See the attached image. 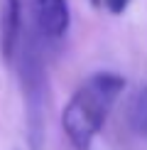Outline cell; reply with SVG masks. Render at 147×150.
<instances>
[{
	"label": "cell",
	"instance_id": "3957f363",
	"mask_svg": "<svg viewBox=\"0 0 147 150\" xmlns=\"http://www.w3.org/2000/svg\"><path fill=\"white\" fill-rule=\"evenodd\" d=\"M32 5V22L34 32L42 42H59L64 40L71 25L69 0H29Z\"/></svg>",
	"mask_w": 147,
	"mask_h": 150
},
{
	"label": "cell",
	"instance_id": "8992f818",
	"mask_svg": "<svg viewBox=\"0 0 147 150\" xmlns=\"http://www.w3.org/2000/svg\"><path fill=\"white\" fill-rule=\"evenodd\" d=\"M96 10H103V12H110V15H123L130 5V0H88Z\"/></svg>",
	"mask_w": 147,
	"mask_h": 150
},
{
	"label": "cell",
	"instance_id": "7a4b0ae2",
	"mask_svg": "<svg viewBox=\"0 0 147 150\" xmlns=\"http://www.w3.org/2000/svg\"><path fill=\"white\" fill-rule=\"evenodd\" d=\"M15 67L20 76L24 121H27L29 150H42L44 143V108H47V67L42 57V40L34 30H22L20 47L15 54Z\"/></svg>",
	"mask_w": 147,
	"mask_h": 150
},
{
	"label": "cell",
	"instance_id": "277c9868",
	"mask_svg": "<svg viewBox=\"0 0 147 150\" xmlns=\"http://www.w3.org/2000/svg\"><path fill=\"white\" fill-rule=\"evenodd\" d=\"M22 30V0H0V54L5 64H15Z\"/></svg>",
	"mask_w": 147,
	"mask_h": 150
},
{
	"label": "cell",
	"instance_id": "6da1fadb",
	"mask_svg": "<svg viewBox=\"0 0 147 150\" xmlns=\"http://www.w3.org/2000/svg\"><path fill=\"white\" fill-rule=\"evenodd\" d=\"M125 89V76L115 71H96L86 76L61 111V128L74 150H91L103 130L110 111Z\"/></svg>",
	"mask_w": 147,
	"mask_h": 150
},
{
	"label": "cell",
	"instance_id": "5b68a950",
	"mask_svg": "<svg viewBox=\"0 0 147 150\" xmlns=\"http://www.w3.org/2000/svg\"><path fill=\"white\" fill-rule=\"evenodd\" d=\"M127 128L140 138H147V84L137 86L127 98Z\"/></svg>",
	"mask_w": 147,
	"mask_h": 150
}]
</instances>
